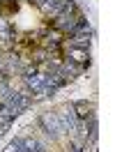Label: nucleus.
<instances>
[{
	"label": "nucleus",
	"mask_w": 138,
	"mask_h": 152,
	"mask_svg": "<svg viewBox=\"0 0 138 152\" xmlns=\"http://www.w3.org/2000/svg\"><path fill=\"white\" fill-rule=\"evenodd\" d=\"M72 108L74 111H78V113H76V118H81V120H85V118H88V111H90V106L85 104V102H78V104H72Z\"/></svg>",
	"instance_id": "nucleus-2"
},
{
	"label": "nucleus",
	"mask_w": 138,
	"mask_h": 152,
	"mask_svg": "<svg viewBox=\"0 0 138 152\" xmlns=\"http://www.w3.org/2000/svg\"><path fill=\"white\" fill-rule=\"evenodd\" d=\"M69 56H72L74 62H85V60H88V51H85V48H72Z\"/></svg>",
	"instance_id": "nucleus-3"
},
{
	"label": "nucleus",
	"mask_w": 138,
	"mask_h": 152,
	"mask_svg": "<svg viewBox=\"0 0 138 152\" xmlns=\"http://www.w3.org/2000/svg\"><path fill=\"white\" fill-rule=\"evenodd\" d=\"M37 2H39V5H42V2H44V0H37Z\"/></svg>",
	"instance_id": "nucleus-5"
},
{
	"label": "nucleus",
	"mask_w": 138,
	"mask_h": 152,
	"mask_svg": "<svg viewBox=\"0 0 138 152\" xmlns=\"http://www.w3.org/2000/svg\"><path fill=\"white\" fill-rule=\"evenodd\" d=\"M39 124L44 127V132L48 134V136H51V134H53V136H60V134H64L62 124H60V120H58V115L51 113V111H48V113H44L42 118H39Z\"/></svg>",
	"instance_id": "nucleus-1"
},
{
	"label": "nucleus",
	"mask_w": 138,
	"mask_h": 152,
	"mask_svg": "<svg viewBox=\"0 0 138 152\" xmlns=\"http://www.w3.org/2000/svg\"><path fill=\"white\" fill-rule=\"evenodd\" d=\"M5 152H23V148L18 145V141H14V143H9V145H7V150H5Z\"/></svg>",
	"instance_id": "nucleus-4"
}]
</instances>
